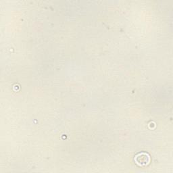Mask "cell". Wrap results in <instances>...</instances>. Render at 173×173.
I'll list each match as a JSON object with an SVG mask.
<instances>
[{"label":"cell","mask_w":173,"mask_h":173,"mask_svg":"<svg viewBox=\"0 0 173 173\" xmlns=\"http://www.w3.org/2000/svg\"><path fill=\"white\" fill-rule=\"evenodd\" d=\"M137 156L140 157V158H141V161H139V162L137 163L139 165H141V166L146 165V164H148L149 163V162H150V160H147V159H150V157H149L148 154H143H143H138Z\"/></svg>","instance_id":"6da1fadb"}]
</instances>
